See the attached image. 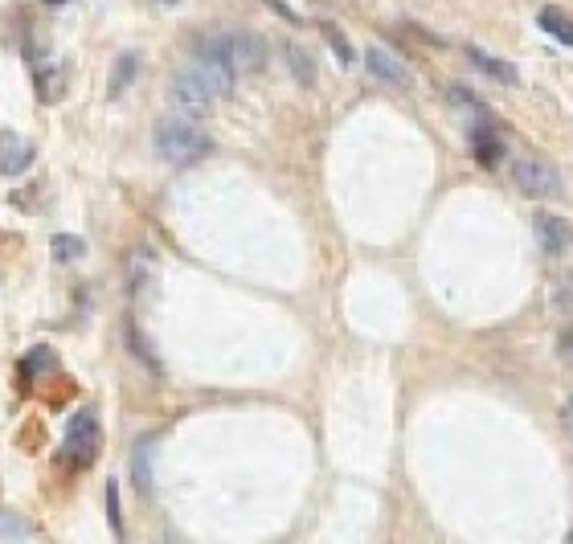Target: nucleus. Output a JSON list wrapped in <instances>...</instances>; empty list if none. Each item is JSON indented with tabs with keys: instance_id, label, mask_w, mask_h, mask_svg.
Segmentation results:
<instances>
[{
	"instance_id": "1a4fd4ad",
	"label": "nucleus",
	"mask_w": 573,
	"mask_h": 544,
	"mask_svg": "<svg viewBox=\"0 0 573 544\" xmlns=\"http://www.w3.org/2000/svg\"><path fill=\"white\" fill-rule=\"evenodd\" d=\"M33 164V144L17 131H0V176H21Z\"/></svg>"
},
{
	"instance_id": "f3484780",
	"label": "nucleus",
	"mask_w": 573,
	"mask_h": 544,
	"mask_svg": "<svg viewBox=\"0 0 573 544\" xmlns=\"http://www.w3.org/2000/svg\"><path fill=\"white\" fill-rule=\"evenodd\" d=\"M287 62H291V74L299 78V86H312L316 82V62L307 50H299V45H287Z\"/></svg>"
},
{
	"instance_id": "5701e85b",
	"label": "nucleus",
	"mask_w": 573,
	"mask_h": 544,
	"mask_svg": "<svg viewBox=\"0 0 573 544\" xmlns=\"http://www.w3.org/2000/svg\"><path fill=\"white\" fill-rule=\"evenodd\" d=\"M107 516H111L115 536H123V520H119V483H107Z\"/></svg>"
},
{
	"instance_id": "2eb2a0df",
	"label": "nucleus",
	"mask_w": 573,
	"mask_h": 544,
	"mask_svg": "<svg viewBox=\"0 0 573 544\" xmlns=\"http://www.w3.org/2000/svg\"><path fill=\"white\" fill-rule=\"evenodd\" d=\"M136 74H140V58H136V54H119V58H115V70H111V82H107V95L119 99L123 90L136 82Z\"/></svg>"
},
{
	"instance_id": "7ed1b4c3",
	"label": "nucleus",
	"mask_w": 573,
	"mask_h": 544,
	"mask_svg": "<svg viewBox=\"0 0 573 544\" xmlns=\"http://www.w3.org/2000/svg\"><path fill=\"white\" fill-rule=\"evenodd\" d=\"M103 446V430H99V414L95 410H78L70 422H66V438H62V455L82 471L91 467L95 455Z\"/></svg>"
},
{
	"instance_id": "a878e982",
	"label": "nucleus",
	"mask_w": 573,
	"mask_h": 544,
	"mask_svg": "<svg viewBox=\"0 0 573 544\" xmlns=\"http://www.w3.org/2000/svg\"><path fill=\"white\" fill-rule=\"evenodd\" d=\"M156 544H185V540H176V536H164V540H156Z\"/></svg>"
},
{
	"instance_id": "dca6fc26",
	"label": "nucleus",
	"mask_w": 573,
	"mask_h": 544,
	"mask_svg": "<svg viewBox=\"0 0 573 544\" xmlns=\"http://www.w3.org/2000/svg\"><path fill=\"white\" fill-rule=\"evenodd\" d=\"M127 348H131V356L140 360V365L148 369V373H160V360H156V348H152V340L140 332V324H127Z\"/></svg>"
},
{
	"instance_id": "f03ea898",
	"label": "nucleus",
	"mask_w": 573,
	"mask_h": 544,
	"mask_svg": "<svg viewBox=\"0 0 573 544\" xmlns=\"http://www.w3.org/2000/svg\"><path fill=\"white\" fill-rule=\"evenodd\" d=\"M189 70L201 78V86L209 90L213 99H226L230 90H234V82H238L230 58H226L222 33H201V37L193 41V66H189Z\"/></svg>"
},
{
	"instance_id": "f8f14e48",
	"label": "nucleus",
	"mask_w": 573,
	"mask_h": 544,
	"mask_svg": "<svg viewBox=\"0 0 573 544\" xmlns=\"http://www.w3.org/2000/svg\"><path fill=\"white\" fill-rule=\"evenodd\" d=\"M365 70L381 82H393V86H410V70L393 58L389 50H381V45H373V50L365 54Z\"/></svg>"
},
{
	"instance_id": "6ab92c4d",
	"label": "nucleus",
	"mask_w": 573,
	"mask_h": 544,
	"mask_svg": "<svg viewBox=\"0 0 573 544\" xmlns=\"http://www.w3.org/2000/svg\"><path fill=\"white\" fill-rule=\"evenodd\" d=\"M324 29V41L332 45V54L340 58V66H352V62H357V54H352V45H348V37L336 29V25H320Z\"/></svg>"
},
{
	"instance_id": "aec40b11",
	"label": "nucleus",
	"mask_w": 573,
	"mask_h": 544,
	"mask_svg": "<svg viewBox=\"0 0 573 544\" xmlns=\"http://www.w3.org/2000/svg\"><path fill=\"white\" fill-rule=\"evenodd\" d=\"M46 369H54V352L50 348H33L29 356H25V373H46Z\"/></svg>"
},
{
	"instance_id": "4be33fe9",
	"label": "nucleus",
	"mask_w": 573,
	"mask_h": 544,
	"mask_svg": "<svg viewBox=\"0 0 573 544\" xmlns=\"http://www.w3.org/2000/svg\"><path fill=\"white\" fill-rule=\"evenodd\" d=\"M553 303H557V311H573V275L557 279V291H553Z\"/></svg>"
},
{
	"instance_id": "20e7f679",
	"label": "nucleus",
	"mask_w": 573,
	"mask_h": 544,
	"mask_svg": "<svg viewBox=\"0 0 573 544\" xmlns=\"http://www.w3.org/2000/svg\"><path fill=\"white\" fill-rule=\"evenodd\" d=\"M512 180H516V189L524 197H533V201H549V197H561V176L549 160L541 156H516L512 160Z\"/></svg>"
},
{
	"instance_id": "0eeeda50",
	"label": "nucleus",
	"mask_w": 573,
	"mask_h": 544,
	"mask_svg": "<svg viewBox=\"0 0 573 544\" xmlns=\"http://www.w3.org/2000/svg\"><path fill=\"white\" fill-rule=\"evenodd\" d=\"M222 45H226V58H230L234 74H258L267 66V41L258 33L234 29V33H222Z\"/></svg>"
},
{
	"instance_id": "4468645a",
	"label": "nucleus",
	"mask_w": 573,
	"mask_h": 544,
	"mask_svg": "<svg viewBox=\"0 0 573 544\" xmlns=\"http://www.w3.org/2000/svg\"><path fill=\"white\" fill-rule=\"evenodd\" d=\"M537 21H541V29H545L553 41H561V45H569V50H573V17H565V13L553 9V5H545V9L537 13Z\"/></svg>"
},
{
	"instance_id": "ddd939ff",
	"label": "nucleus",
	"mask_w": 573,
	"mask_h": 544,
	"mask_svg": "<svg viewBox=\"0 0 573 544\" xmlns=\"http://www.w3.org/2000/svg\"><path fill=\"white\" fill-rule=\"evenodd\" d=\"M467 58H471V66H475L479 74H488V78L500 82V86H516V82H520V74H516L512 62H504V58H496V54H488V50H479V45H467Z\"/></svg>"
},
{
	"instance_id": "f257e3e1",
	"label": "nucleus",
	"mask_w": 573,
	"mask_h": 544,
	"mask_svg": "<svg viewBox=\"0 0 573 544\" xmlns=\"http://www.w3.org/2000/svg\"><path fill=\"white\" fill-rule=\"evenodd\" d=\"M152 148H156V156H160L164 164H172V168H189V164H197L201 156H209L213 140L205 135L201 123L172 115V119H160V123H156V131H152Z\"/></svg>"
},
{
	"instance_id": "412c9836",
	"label": "nucleus",
	"mask_w": 573,
	"mask_h": 544,
	"mask_svg": "<svg viewBox=\"0 0 573 544\" xmlns=\"http://www.w3.org/2000/svg\"><path fill=\"white\" fill-rule=\"evenodd\" d=\"M29 528H25V520L21 516H13V512H0V536H9V540H21Z\"/></svg>"
},
{
	"instance_id": "39448f33",
	"label": "nucleus",
	"mask_w": 573,
	"mask_h": 544,
	"mask_svg": "<svg viewBox=\"0 0 573 544\" xmlns=\"http://www.w3.org/2000/svg\"><path fill=\"white\" fill-rule=\"evenodd\" d=\"M25 58H29V74H33V86L41 103H58L66 95V66L58 58H50V45L46 41H29L25 45Z\"/></svg>"
},
{
	"instance_id": "6e6552de",
	"label": "nucleus",
	"mask_w": 573,
	"mask_h": 544,
	"mask_svg": "<svg viewBox=\"0 0 573 544\" xmlns=\"http://www.w3.org/2000/svg\"><path fill=\"white\" fill-rule=\"evenodd\" d=\"M471 152H475L479 168H496L504 160V140H500V131H496V119L471 123Z\"/></svg>"
},
{
	"instance_id": "9b49d317",
	"label": "nucleus",
	"mask_w": 573,
	"mask_h": 544,
	"mask_svg": "<svg viewBox=\"0 0 573 544\" xmlns=\"http://www.w3.org/2000/svg\"><path fill=\"white\" fill-rule=\"evenodd\" d=\"M152 446H156V434H144L131 446V487L140 495H152Z\"/></svg>"
},
{
	"instance_id": "bb28decb",
	"label": "nucleus",
	"mask_w": 573,
	"mask_h": 544,
	"mask_svg": "<svg viewBox=\"0 0 573 544\" xmlns=\"http://www.w3.org/2000/svg\"><path fill=\"white\" fill-rule=\"evenodd\" d=\"M164 5H176V0H164Z\"/></svg>"
},
{
	"instance_id": "a211bd4d",
	"label": "nucleus",
	"mask_w": 573,
	"mask_h": 544,
	"mask_svg": "<svg viewBox=\"0 0 573 544\" xmlns=\"http://www.w3.org/2000/svg\"><path fill=\"white\" fill-rule=\"evenodd\" d=\"M50 250H54L58 262H78V258L86 254V242H82L78 234H54V238H50Z\"/></svg>"
},
{
	"instance_id": "393cba45",
	"label": "nucleus",
	"mask_w": 573,
	"mask_h": 544,
	"mask_svg": "<svg viewBox=\"0 0 573 544\" xmlns=\"http://www.w3.org/2000/svg\"><path fill=\"white\" fill-rule=\"evenodd\" d=\"M561 418H565V426H569V434H573V397L565 401V410H561Z\"/></svg>"
},
{
	"instance_id": "423d86ee",
	"label": "nucleus",
	"mask_w": 573,
	"mask_h": 544,
	"mask_svg": "<svg viewBox=\"0 0 573 544\" xmlns=\"http://www.w3.org/2000/svg\"><path fill=\"white\" fill-rule=\"evenodd\" d=\"M168 103H172V111H176V115H181V119H193V123H201V119L213 111V95L201 86V78H197L193 70H185V74H176V78H172Z\"/></svg>"
},
{
	"instance_id": "9d476101",
	"label": "nucleus",
	"mask_w": 573,
	"mask_h": 544,
	"mask_svg": "<svg viewBox=\"0 0 573 544\" xmlns=\"http://www.w3.org/2000/svg\"><path fill=\"white\" fill-rule=\"evenodd\" d=\"M537 238H541V250L549 254V258H561L565 254V246H569V221L565 217H557V213H537Z\"/></svg>"
},
{
	"instance_id": "b1692460",
	"label": "nucleus",
	"mask_w": 573,
	"mask_h": 544,
	"mask_svg": "<svg viewBox=\"0 0 573 544\" xmlns=\"http://www.w3.org/2000/svg\"><path fill=\"white\" fill-rule=\"evenodd\" d=\"M557 356L565 360V365H573V324H569V328L557 336Z\"/></svg>"
}]
</instances>
